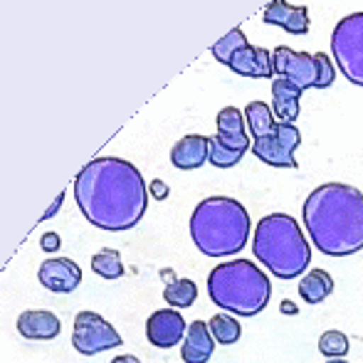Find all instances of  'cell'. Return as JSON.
<instances>
[{"mask_svg":"<svg viewBox=\"0 0 363 363\" xmlns=\"http://www.w3.org/2000/svg\"><path fill=\"white\" fill-rule=\"evenodd\" d=\"M74 201L86 223L106 233H124L136 228L144 218L148 188L134 163L101 156L77 173Z\"/></svg>","mask_w":363,"mask_h":363,"instance_id":"cell-1","label":"cell"},{"mask_svg":"<svg viewBox=\"0 0 363 363\" xmlns=\"http://www.w3.org/2000/svg\"><path fill=\"white\" fill-rule=\"evenodd\" d=\"M301 220L309 240L329 257L363 250V193L346 183H324L304 201Z\"/></svg>","mask_w":363,"mask_h":363,"instance_id":"cell-2","label":"cell"},{"mask_svg":"<svg viewBox=\"0 0 363 363\" xmlns=\"http://www.w3.org/2000/svg\"><path fill=\"white\" fill-rule=\"evenodd\" d=\"M191 238L208 257H233L242 252L250 240L247 208L235 198H206L191 216Z\"/></svg>","mask_w":363,"mask_h":363,"instance_id":"cell-3","label":"cell"},{"mask_svg":"<svg viewBox=\"0 0 363 363\" xmlns=\"http://www.w3.org/2000/svg\"><path fill=\"white\" fill-rule=\"evenodd\" d=\"M252 252L279 279L301 277L311 262L309 240L301 233V225L287 213H272L259 220L255 228Z\"/></svg>","mask_w":363,"mask_h":363,"instance_id":"cell-4","label":"cell"},{"mask_svg":"<svg viewBox=\"0 0 363 363\" xmlns=\"http://www.w3.org/2000/svg\"><path fill=\"white\" fill-rule=\"evenodd\" d=\"M208 294L216 306L235 316H257L272 296V282L250 259L220 262L208 274Z\"/></svg>","mask_w":363,"mask_h":363,"instance_id":"cell-5","label":"cell"},{"mask_svg":"<svg viewBox=\"0 0 363 363\" xmlns=\"http://www.w3.org/2000/svg\"><path fill=\"white\" fill-rule=\"evenodd\" d=\"M274 74L289 79L301 91L306 89H329L336 79V69L331 65V57L324 52H296L291 48L272 50Z\"/></svg>","mask_w":363,"mask_h":363,"instance_id":"cell-6","label":"cell"},{"mask_svg":"<svg viewBox=\"0 0 363 363\" xmlns=\"http://www.w3.org/2000/svg\"><path fill=\"white\" fill-rule=\"evenodd\" d=\"M331 55L341 74L363 86V13H351L336 23L331 33Z\"/></svg>","mask_w":363,"mask_h":363,"instance_id":"cell-7","label":"cell"},{"mask_svg":"<svg viewBox=\"0 0 363 363\" xmlns=\"http://www.w3.org/2000/svg\"><path fill=\"white\" fill-rule=\"evenodd\" d=\"M119 331L104 319V316L94 314V311H79L74 316V329H72V346L77 354L82 356H96L104 354L109 349L121 346Z\"/></svg>","mask_w":363,"mask_h":363,"instance_id":"cell-8","label":"cell"},{"mask_svg":"<svg viewBox=\"0 0 363 363\" xmlns=\"http://www.w3.org/2000/svg\"><path fill=\"white\" fill-rule=\"evenodd\" d=\"M301 144V131L294 124H279L264 139L252 141V153L272 168H296V148Z\"/></svg>","mask_w":363,"mask_h":363,"instance_id":"cell-9","label":"cell"},{"mask_svg":"<svg viewBox=\"0 0 363 363\" xmlns=\"http://www.w3.org/2000/svg\"><path fill=\"white\" fill-rule=\"evenodd\" d=\"M188 334V324L178 309H158L146 321V339L156 349H173Z\"/></svg>","mask_w":363,"mask_h":363,"instance_id":"cell-10","label":"cell"},{"mask_svg":"<svg viewBox=\"0 0 363 363\" xmlns=\"http://www.w3.org/2000/svg\"><path fill=\"white\" fill-rule=\"evenodd\" d=\"M38 279L45 289L55 294H69L82 284V269L69 257H50L40 264Z\"/></svg>","mask_w":363,"mask_h":363,"instance_id":"cell-11","label":"cell"},{"mask_svg":"<svg viewBox=\"0 0 363 363\" xmlns=\"http://www.w3.org/2000/svg\"><path fill=\"white\" fill-rule=\"evenodd\" d=\"M262 20L267 25H277L289 35L309 33V8L306 5H289L287 0H272L264 5Z\"/></svg>","mask_w":363,"mask_h":363,"instance_id":"cell-12","label":"cell"},{"mask_svg":"<svg viewBox=\"0 0 363 363\" xmlns=\"http://www.w3.org/2000/svg\"><path fill=\"white\" fill-rule=\"evenodd\" d=\"M228 67L240 77H250V79H269L274 77L272 52L264 48H255V45H245L230 57Z\"/></svg>","mask_w":363,"mask_h":363,"instance_id":"cell-13","label":"cell"},{"mask_svg":"<svg viewBox=\"0 0 363 363\" xmlns=\"http://www.w3.org/2000/svg\"><path fill=\"white\" fill-rule=\"evenodd\" d=\"M60 331H62V324L52 311H23L18 319V334L28 341H52L60 336Z\"/></svg>","mask_w":363,"mask_h":363,"instance_id":"cell-14","label":"cell"},{"mask_svg":"<svg viewBox=\"0 0 363 363\" xmlns=\"http://www.w3.org/2000/svg\"><path fill=\"white\" fill-rule=\"evenodd\" d=\"M211 158V139L203 134H188L171 148V163L181 171H196Z\"/></svg>","mask_w":363,"mask_h":363,"instance_id":"cell-15","label":"cell"},{"mask_svg":"<svg viewBox=\"0 0 363 363\" xmlns=\"http://www.w3.org/2000/svg\"><path fill=\"white\" fill-rule=\"evenodd\" d=\"M216 351V339L211 334V326L206 321H193L188 324V334L181 346L183 363H208Z\"/></svg>","mask_w":363,"mask_h":363,"instance_id":"cell-16","label":"cell"},{"mask_svg":"<svg viewBox=\"0 0 363 363\" xmlns=\"http://www.w3.org/2000/svg\"><path fill=\"white\" fill-rule=\"evenodd\" d=\"M301 94H304V91L296 84H291L289 79L277 77V79L272 82V111L279 124H294V121L299 119Z\"/></svg>","mask_w":363,"mask_h":363,"instance_id":"cell-17","label":"cell"},{"mask_svg":"<svg viewBox=\"0 0 363 363\" xmlns=\"http://www.w3.org/2000/svg\"><path fill=\"white\" fill-rule=\"evenodd\" d=\"M331 291H334V279L326 269H311L299 282V296L306 304H321Z\"/></svg>","mask_w":363,"mask_h":363,"instance_id":"cell-18","label":"cell"},{"mask_svg":"<svg viewBox=\"0 0 363 363\" xmlns=\"http://www.w3.org/2000/svg\"><path fill=\"white\" fill-rule=\"evenodd\" d=\"M245 121H247L250 136H255V139H264V136L272 134L274 126H277L272 106L264 104V101H250V104L245 106Z\"/></svg>","mask_w":363,"mask_h":363,"instance_id":"cell-19","label":"cell"},{"mask_svg":"<svg viewBox=\"0 0 363 363\" xmlns=\"http://www.w3.org/2000/svg\"><path fill=\"white\" fill-rule=\"evenodd\" d=\"M91 272L99 274L101 279H119L124 274V262H121V255L111 247H104L91 257Z\"/></svg>","mask_w":363,"mask_h":363,"instance_id":"cell-20","label":"cell"},{"mask_svg":"<svg viewBox=\"0 0 363 363\" xmlns=\"http://www.w3.org/2000/svg\"><path fill=\"white\" fill-rule=\"evenodd\" d=\"M163 299L171 304V309H188L198 299V287L193 279H176L168 282L163 289Z\"/></svg>","mask_w":363,"mask_h":363,"instance_id":"cell-21","label":"cell"},{"mask_svg":"<svg viewBox=\"0 0 363 363\" xmlns=\"http://www.w3.org/2000/svg\"><path fill=\"white\" fill-rule=\"evenodd\" d=\"M208 326H211V334H213V339H216V344H223V346L235 344V341H240V336H242L240 321L230 314H216L208 321Z\"/></svg>","mask_w":363,"mask_h":363,"instance_id":"cell-22","label":"cell"},{"mask_svg":"<svg viewBox=\"0 0 363 363\" xmlns=\"http://www.w3.org/2000/svg\"><path fill=\"white\" fill-rule=\"evenodd\" d=\"M245 45H250L247 43V35L242 33V28H235V30H230L228 35H223V40H218V43L213 45L211 55L218 60V62H223L225 67H228L230 57H233V55L238 52L240 48H245Z\"/></svg>","mask_w":363,"mask_h":363,"instance_id":"cell-23","label":"cell"},{"mask_svg":"<svg viewBox=\"0 0 363 363\" xmlns=\"http://www.w3.org/2000/svg\"><path fill=\"white\" fill-rule=\"evenodd\" d=\"M218 134L223 136H242L247 134V121L238 106H225L218 111Z\"/></svg>","mask_w":363,"mask_h":363,"instance_id":"cell-24","label":"cell"},{"mask_svg":"<svg viewBox=\"0 0 363 363\" xmlns=\"http://www.w3.org/2000/svg\"><path fill=\"white\" fill-rule=\"evenodd\" d=\"M319 351L324 356H329V359H344L349 354V336L336 329L324 331L319 339Z\"/></svg>","mask_w":363,"mask_h":363,"instance_id":"cell-25","label":"cell"},{"mask_svg":"<svg viewBox=\"0 0 363 363\" xmlns=\"http://www.w3.org/2000/svg\"><path fill=\"white\" fill-rule=\"evenodd\" d=\"M242 156H245L242 151H233V148H225L216 139V136L211 139V158H208V161H211L216 168H233V166H238V163L242 161Z\"/></svg>","mask_w":363,"mask_h":363,"instance_id":"cell-26","label":"cell"},{"mask_svg":"<svg viewBox=\"0 0 363 363\" xmlns=\"http://www.w3.org/2000/svg\"><path fill=\"white\" fill-rule=\"evenodd\" d=\"M40 247H43L45 252H57L60 250V235L57 233H45L43 238H40Z\"/></svg>","mask_w":363,"mask_h":363,"instance_id":"cell-27","label":"cell"},{"mask_svg":"<svg viewBox=\"0 0 363 363\" xmlns=\"http://www.w3.org/2000/svg\"><path fill=\"white\" fill-rule=\"evenodd\" d=\"M151 193H153V198L163 201V198L168 196V186H166L163 181H153V183H151Z\"/></svg>","mask_w":363,"mask_h":363,"instance_id":"cell-28","label":"cell"},{"mask_svg":"<svg viewBox=\"0 0 363 363\" xmlns=\"http://www.w3.org/2000/svg\"><path fill=\"white\" fill-rule=\"evenodd\" d=\"M62 201H65V196H57V201H55V206L50 208L48 213H45V218H43V220H50L52 216H57V211H60V206H62Z\"/></svg>","mask_w":363,"mask_h":363,"instance_id":"cell-29","label":"cell"},{"mask_svg":"<svg viewBox=\"0 0 363 363\" xmlns=\"http://www.w3.org/2000/svg\"><path fill=\"white\" fill-rule=\"evenodd\" d=\"M111 363H141L139 359H136V356H129V354H124V356H116L114 361Z\"/></svg>","mask_w":363,"mask_h":363,"instance_id":"cell-30","label":"cell"},{"mask_svg":"<svg viewBox=\"0 0 363 363\" xmlns=\"http://www.w3.org/2000/svg\"><path fill=\"white\" fill-rule=\"evenodd\" d=\"M326 363H349V361H344V359H329Z\"/></svg>","mask_w":363,"mask_h":363,"instance_id":"cell-31","label":"cell"}]
</instances>
